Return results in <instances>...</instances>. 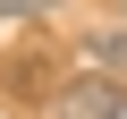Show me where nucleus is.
<instances>
[{
	"instance_id": "nucleus-1",
	"label": "nucleus",
	"mask_w": 127,
	"mask_h": 119,
	"mask_svg": "<svg viewBox=\"0 0 127 119\" xmlns=\"http://www.w3.org/2000/svg\"><path fill=\"white\" fill-rule=\"evenodd\" d=\"M42 119H127V85L85 68V77H68V85L42 102Z\"/></svg>"
},
{
	"instance_id": "nucleus-2",
	"label": "nucleus",
	"mask_w": 127,
	"mask_h": 119,
	"mask_svg": "<svg viewBox=\"0 0 127 119\" xmlns=\"http://www.w3.org/2000/svg\"><path fill=\"white\" fill-rule=\"evenodd\" d=\"M85 60H93V77H127V26H93Z\"/></svg>"
},
{
	"instance_id": "nucleus-3",
	"label": "nucleus",
	"mask_w": 127,
	"mask_h": 119,
	"mask_svg": "<svg viewBox=\"0 0 127 119\" xmlns=\"http://www.w3.org/2000/svg\"><path fill=\"white\" fill-rule=\"evenodd\" d=\"M59 9H68V0H0V17H9V26H17V17H59Z\"/></svg>"
},
{
	"instance_id": "nucleus-4",
	"label": "nucleus",
	"mask_w": 127,
	"mask_h": 119,
	"mask_svg": "<svg viewBox=\"0 0 127 119\" xmlns=\"http://www.w3.org/2000/svg\"><path fill=\"white\" fill-rule=\"evenodd\" d=\"M0 119H9V111H0Z\"/></svg>"
}]
</instances>
